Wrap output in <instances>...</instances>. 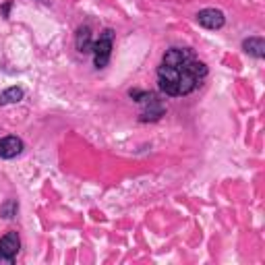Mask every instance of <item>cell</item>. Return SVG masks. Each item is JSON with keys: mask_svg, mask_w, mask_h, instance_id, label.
<instances>
[{"mask_svg": "<svg viewBox=\"0 0 265 265\" xmlns=\"http://www.w3.org/2000/svg\"><path fill=\"white\" fill-rule=\"evenodd\" d=\"M207 75V66L195 60L187 48H170L157 69L160 89L168 95H187L195 91Z\"/></svg>", "mask_w": 265, "mask_h": 265, "instance_id": "1", "label": "cell"}, {"mask_svg": "<svg viewBox=\"0 0 265 265\" xmlns=\"http://www.w3.org/2000/svg\"><path fill=\"white\" fill-rule=\"evenodd\" d=\"M112 40H114V31L112 29H106L99 40L93 44L91 52H93V58H95V66L97 69H104L110 60V52H112Z\"/></svg>", "mask_w": 265, "mask_h": 265, "instance_id": "2", "label": "cell"}, {"mask_svg": "<svg viewBox=\"0 0 265 265\" xmlns=\"http://www.w3.org/2000/svg\"><path fill=\"white\" fill-rule=\"evenodd\" d=\"M197 21H199V25L205 27V29H222L224 23H226V17L218 9H203V11H199Z\"/></svg>", "mask_w": 265, "mask_h": 265, "instance_id": "3", "label": "cell"}, {"mask_svg": "<svg viewBox=\"0 0 265 265\" xmlns=\"http://www.w3.org/2000/svg\"><path fill=\"white\" fill-rule=\"evenodd\" d=\"M21 151H23V141L19 137L11 135V137H5L0 141V157L11 160V157H17Z\"/></svg>", "mask_w": 265, "mask_h": 265, "instance_id": "4", "label": "cell"}, {"mask_svg": "<svg viewBox=\"0 0 265 265\" xmlns=\"http://www.w3.org/2000/svg\"><path fill=\"white\" fill-rule=\"evenodd\" d=\"M19 247H21V241H19V234L17 232H9L0 238V255H7V257H13L19 253Z\"/></svg>", "mask_w": 265, "mask_h": 265, "instance_id": "5", "label": "cell"}, {"mask_svg": "<svg viewBox=\"0 0 265 265\" xmlns=\"http://www.w3.org/2000/svg\"><path fill=\"white\" fill-rule=\"evenodd\" d=\"M145 106H147V110L141 114V122H153V120H160L162 116H164V106L160 104V99L155 97V95H151V99H147L145 102Z\"/></svg>", "mask_w": 265, "mask_h": 265, "instance_id": "6", "label": "cell"}, {"mask_svg": "<svg viewBox=\"0 0 265 265\" xmlns=\"http://www.w3.org/2000/svg\"><path fill=\"white\" fill-rule=\"evenodd\" d=\"M75 44H77V50H79V52H83V54L91 52L93 42H91V29H89V27H81V29L77 31Z\"/></svg>", "mask_w": 265, "mask_h": 265, "instance_id": "7", "label": "cell"}, {"mask_svg": "<svg viewBox=\"0 0 265 265\" xmlns=\"http://www.w3.org/2000/svg\"><path fill=\"white\" fill-rule=\"evenodd\" d=\"M243 48L251 56H255V58H263L265 56V42H263V38H249V40L243 42Z\"/></svg>", "mask_w": 265, "mask_h": 265, "instance_id": "8", "label": "cell"}, {"mask_svg": "<svg viewBox=\"0 0 265 265\" xmlns=\"http://www.w3.org/2000/svg\"><path fill=\"white\" fill-rule=\"evenodd\" d=\"M23 99V89L21 87H9L3 95H0V106H7V104H17Z\"/></svg>", "mask_w": 265, "mask_h": 265, "instance_id": "9", "label": "cell"}, {"mask_svg": "<svg viewBox=\"0 0 265 265\" xmlns=\"http://www.w3.org/2000/svg\"><path fill=\"white\" fill-rule=\"evenodd\" d=\"M17 209H19L17 201L15 199H9V201H5L3 205H0V216H3L5 220H11V218L17 216Z\"/></svg>", "mask_w": 265, "mask_h": 265, "instance_id": "10", "label": "cell"}, {"mask_svg": "<svg viewBox=\"0 0 265 265\" xmlns=\"http://www.w3.org/2000/svg\"><path fill=\"white\" fill-rule=\"evenodd\" d=\"M13 257H7V255H0V263H5V265H13Z\"/></svg>", "mask_w": 265, "mask_h": 265, "instance_id": "11", "label": "cell"}]
</instances>
